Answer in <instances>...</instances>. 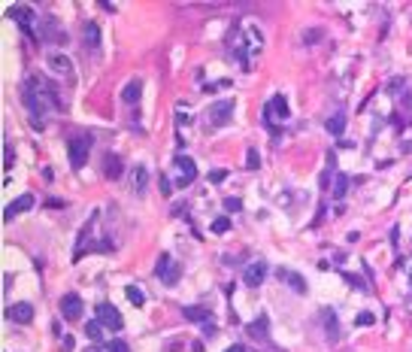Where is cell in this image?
<instances>
[{
  "label": "cell",
  "instance_id": "cell-1",
  "mask_svg": "<svg viewBox=\"0 0 412 352\" xmlns=\"http://www.w3.org/2000/svg\"><path fill=\"white\" fill-rule=\"evenodd\" d=\"M21 94H24V106L30 109V122H33V128H42V115H45V112H49V106H52V94H49V88H42L36 76H27V79H24Z\"/></svg>",
  "mask_w": 412,
  "mask_h": 352
},
{
  "label": "cell",
  "instance_id": "cell-2",
  "mask_svg": "<svg viewBox=\"0 0 412 352\" xmlns=\"http://www.w3.org/2000/svg\"><path fill=\"white\" fill-rule=\"evenodd\" d=\"M173 167H176V185H191L194 179H197V164H194V158H188V155H176V161H173Z\"/></svg>",
  "mask_w": 412,
  "mask_h": 352
},
{
  "label": "cell",
  "instance_id": "cell-3",
  "mask_svg": "<svg viewBox=\"0 0 412 352\" xmlns=\"http://www.w3.org/2000/svg\"><path fill=\"white\" fill-rule=\"evenodd\" d=\"M88 152H91V137H88V134L76 137V140L70 143V167H73V170L85 167V161H88Z\"/></svg>",
  "mask_w": 412,
  "mask_h": 352
},
{
  "label": "cell",
  "instance_id": "cell-4",
  "mask_svg": "<svg viewBox=\"0 0 412 352\" xmlns=\"http://www.w3.org/2000/svg\"><path fill=\"white\" fill-rule=\"evenodd\" d=\"M94 319H100V325H103L106 331H121V328H124L121 313H118L112 304H97V316H94Z\"/></svg>",
  "mask_w": 412,
  "mask_h": 352
},
{
  "label": "cell",
  "instance_id": "cell-5",
  "mask_svg": "<svg viewBox=\"0 0 412 352\" xmlns=\"http://www.w3.org/2000/svg\"><path fill=\"white\" fill-rule=\"evenodd\" d=\"M155 273L161 277V283H167V286H176L179 283V264L164 252L161 258H158V267H155Z\"/></svg>",
  "mask_w": 412,
  "mask_h": 352
},
{
  "label": "cell",
  "instance_id": "cell-6",
  "mask_svg": "<svg viewBox=\"0 0 412 352\" xmlns=\"http://www.w3.org/2000/svg\"><path fill=\"white\" fill-rule=\"evenodd\" d=\"M264 119H267V122H273V119H279V122L291 119V109H288V103H285V97H282V94H276V97L264 106Z\"/></svg>",
  "mask_w": 412,
  "mask_h": 352
},
{
  "label": "cell",
  "instance_id": "cell-7",
  "mask_svg": "<svg viewBox=\"0 0 412 352\" xmlns=\"http://www.w3.org/2000/svg\"><path fill=\"white\" fill-rule=\"evenodd\" d=\"M264 280H267V264H264V261H252V264L243 267V283H246L249 289L261 286Z\"/></svg>",
  "mask_w": 412,
  "mask_h": 352
},
{
  "label": "cell",
  "instance_id": "cell-8",
  "mask_svg": "<svg viewBox=\"0 0 412 352\" xmlns=\"http://www.w3.org/2000/svg\"><path fill=\"white\" fill-rule=\"evenodd\" d=\"M61 316H64L67 322H76V319L82 316V298H79V295H64V298H61Z\"/></svg>",
  "mask_w": 412,
  "mask_h": 352
},
{
  "label": "cell",
  "instance_id": "cell-9",
  "mask_svg": "<svg viewBox=\"0 0 412 352\" xmlns=\"http://www.w3.org/2000/svg\"><path fill=\"white\" fill-rule=\"evenodd\" d=\"M30 207H33V194H30V191H24L21 198H15V201L6 207V219H15L18 213H27Z\"/></svg>",
  "mask_w": 412,
  "mask_h": 352
},
{
  "label": "cell",
  "instance_id": "cell-10",
  "mask_svg": "<svg viewBox=\"0 0 412 352\" xmlns=\"http://www.w3.org/2000/svg\"><path fill=\"white\" fill-rule=\"evenodd\" d=\"M9 319H12V322H18V325H27V322L33 319V307H30L27 301L12 304V307H9Z\"/></svg>",
  "mask_w": 412,
  "mask_h": 352
},
{
  "label": "cell",
  "instance_id": "cell-11",
  "mask_svg": "<svg viewBox=\"0 0 412 352\" xmlns=\"http://www.w3.org/2000/svg\"><path fill=\"white\" fill-rule=\"evenodd\" d=\"M140 97H143V82H140V79H130V82L121 88V100H124V103H136Z\"/></svg>",
  "mask_w": 412,
  "mask_h": 352
},
{
  "label": "cell",
  "instance_id": "cell-12",
  "mask_svg": "<svg viewBox=\"0 0 412 352\" xmlns=\"http://www.w3.org/2000/svg\"><path fill=\"white\" fill-rule=\"evenodd\" d=\"M121 170H124V161H121L118 155H106V158H103V173H106L109 179H118Z\"/></svg>",
  "mask_w": 412,
  "mask_h": 352
},
{
  "label": "cell",
  "instance_id": "cell-13",
  "mask_svg": "<svg viewBox=\"0 0 412 352\" xmlns=\"http://www.w3.org/2000/svg\"><path fill=\"white\" fill-rule=\"evenodd\" d=\"M9 15H12L15 21H21V27H27V36H33V30H30V18H33V12H30L27 6H12V9H9Z\"/></svg>",
  "mask_w": 412,
  "mask_h": 352
},
{
  "label": "cell",
  "instance_id": "cell-14",
  "mask_svg": "<svg viewBox=\"0 0 412 352\" xmlns=\"http://www.w3.org/2000/svg\"><path fill=\"white\" fill-rule=\"evenodd\" d=\"M231 109H234V103H231V100H221V103H215V106H212V112H209V115H212V122L224 125V122L231 119Z\"/></svg>",
  "mask_w": 412,
  "mask_h": 352
},
{
  "label": "cell",
  "instance_id": "cell-15",
  "mask_svg": "<svg viewBox=\"0 0 412 352\" xmlns=\"http://www.w3.org/2000/svg\"><path fill=\"white\" fill-rule=\"evenodd\" d=\"M146 185H149V170L140 164V167H133V191L146 194Z\"/></svg>",
  "mask_w": 412,
  "mask_h": 352
},
{
  "label": "cell",
  "instance_id": "cell-16",
  "mask_svg": "<svg viewBox=\"0 0 412 352\" xmlns=\"http://www.w3.org/2000/svg\"><path fill=\"white\" fill-rule=\"evenodd\" d=\"M85 46L88 49H97L100 46V27L94 21H85Z\"/></svg>",
  "mask_w": 412,
  "mask_h": 352
},
{
  "label": "cell",
  "instance_id": "cell-17",
  "mask_svg": "<svg viewBox=\"0 0 412 352\" xmlns=\"http://www.w3.org/2000/svg\"><path fill=\"white\" fill-rule=\"evenodd\" d=\"M182 316L188 322H209V310H203V307H185Z\"/></svg>",
  "mask_w": 412,
  "mask_h": 352
},
{
  "label": "cell",
  "instance_id": "cell-18",
  "mask_svg": "<svg viewBox=\"0 0 412 352\" xmlns=\"http://www.w3.org/2000/svg\"><path fill=\"white\" fill-rule=\"evenodd\" d=\"M49 67L55 70V73H70L73 67H70V58H64V55H52L49 58Z\"/></svg>",
  "mask_w": 412,
  "mask_h": 352
},
{
  "label": "cell",
  "instance_id": "cell-19",
  "mask_svg": "<svg viewBox=\"0 0 412 352\" xmlns=\"http://www.w3.org/2000/svg\"><path fill=\"white\" fill-rule=\"evenodd\" d=\"M124 295H127V301H130L133 307H143V304H146V295H143L136 286H127V289H124Z\"/></svg>",
  "mask_w": 412,
  "mask_h": 352
},
{
  "label": "cell",
  "instance_id": "cell-20",
  "mask_svg": "<svg viewBox=\"0 0 412 352\" xmlns=\"http://www.w3.org/2000/svg\"><path fill=\"white\" fill-rule=\"evenodd\" d=\"M103 331H106V328L100 325V319H94V322H88V325H85V334H88L91 340H100V337H103Z\"/></svg>",
  "mask_w": 412,
  "mask_h": 352
},
{
  "label": "cell",
  "instance_id": "cell-21",
  "mask_svg": "<svg viewBox=\"0 0 412 352\" xmlns=\"http://www.w3.org/2000/svg\"><path fill=\"white\" fill-rule=\"evenodd\" d=\"M209 231H212V234H227V231H231V219H227V216H218Z\"/></svg>",
  "mask_w": 412,
  "mask_h": 352
},
{
  "label": "cell",
  "instance_id": "cell-22",
  "mask_svg": "<svg viewBox=\"0 0 412 352\" xmlns=\"http://www.w3.org/2000/svg\"><path fill=\"white\" fill-rule=\"evenodd\" d=\"M343 128H346V119H343V115H331V119H328V131H331V134H343Z\"/></svg>",
  "mask_w": 412,
  "mask_h": 352
},
{
  "label": "cell",
  "instance_id": "cell-23",
  "mask_svg": "<svg viewBox=\"0 0 412 352\" xmlns=\"http://www.w3.org/2000/svg\"><path fill=\"white\" fill-rule=\"evenodd\" d=\"M346 182H349V176L340 173V176H337V185H334V198H343V194H346V188H349Z\"/></svg>",
  "mask_w": 412,
  "mask_h": 352
},
{
  "label": "cell",
  "instance_id": "cell-24",
  "mask_svg": "<svg viewBox=\"0 0 412 352\" xmlns=\"http://www.w3.org/2000/svg\"><path fill=\"white\" fill-rule=\"evenodd\" d=\"M285 280H288V286H294V289H297V292H300V295H303V292H306V286H303V283H300V277H297V273H285Z\"/></svg>",
  "mask_w": 412,
  "mask_h": 352
},
{
  "label": "cell",
  "instance_id": "cell-25",
  "mask_svg": "<svg viewBox=\"0 0 412 352\" xmlns=\"http://www.w3.org/2000/svg\"><path fill=\"white\" fill-rule=\"evenodd\" d=\"M106 352H130V349H127L124 340H109V343H106Z\"/></svg>",
  "mask_w": 412,
  "mask_h": 352
},
{
  "label": "cell",
  "instance_id": "cell-26",
  "mask_svg": "<svg viewBox=\"0 0 412 352\" xmlns=\"http://www.w3.org/2000/svg\"><path fill=\"white\" fill-rule=\"evenodd\" d=\"M325 319H328V328H331V331H328V334H331V340H337V322H334V313H331V310H325Z\"/></svg>",
  "mask_w": 412,
  "mask_h": 352
},
{
  "label": "cell",
  "instance_id": "cell-27",
  "mask_svg": "<svg viewBox=\"0 0 412 352\" xmlns=\"http://www.w3.org/2000/svg\"><path fill=\"white\" fill-rule=\"evenodd\" d=\"M246 164H249L252 170H255V167H261V155H258V149H249V161H246Z\"/></svg>",
  "mask_w": 412,
  "mask_h": 352
},
{
  "label": "cell",
  "instance_id": "cell-28",
  "mask_svg": "<svg viewBox=\"0 0 412 352\" xmlns=\"http://www.w3.org/2000/svg\"><path fill=\"white\" fill-rule=\"evenodd\" d=\"M224 207H227L231 213H237V210H243V201H240V198H227V201H224Z\"/></svg>",
  "mask_w": 412,
  "mask_h": 352
},
{
  "label": "cell",
  "instance_id": "cell-29",
  "mask_svg": "<svg viewBox=\"0 0 412 352\" xmlns=\"http://www.w3.org/2000/svg\"><path fill=\"white\" fill-rule=\"evenodd\" d=\"M224 176H227V170H212V173H209V182H221Z\"/></svg>",
  "mask_w": 412,
  "mask_h": 352
},
{
  "label": "cell",
  "instance_id": "cell-30",
  "mask_svg": "<svg viewBox=\"0 0 412 352\" xmlns=\"http://www.w3.org/2000/svg\"><path fill=\"white\" fill-rule=\"evenodd\" d=\"M358 325H373V313H361V316H358Z\"/></svg>",
  "mask_w": 412,
  "mask_h": 352
},
{
  "label": "cell",
  "instance_id": "cell-31",
  "mask_svg": "<svg viewBox=\"0 0 412 352\" xmlns=\"http://www.w3.org/2000/svg\"><path fill=\"white\" fill-rule=\"evenodd\" d=\"M318 40H322V30H309L306 33V43H318Z\"/></svg>",
  "mask_w": 412,
  "mask_h": 352
},
{
  "label": "cell",
  "instance_id": "cell-32",
  "mask_svg": "<svg viewBox=\"0 0 412 352\" xmlns=\"http://www.w3.org/2000/svg\"><path fill=\"white\" fill-rule=\"evenodd\" d=\"M12 161H15V152H12V146H6V167H12Z\"/></svg>",
  "mask_w": 412,
  "mask_h": 352
},
{
  "label": "cell",
  "instance_id": "cell-33",
  "mask_svg": "<svg viewBox=\"0 0 412 352\" xmlns=\"http://www.w3.org/2000/svg\"><path fill=\"white\" fill-rule=\"evenodd\" d=\"M161 191L170 194V179H167V176H161Z\"/></svg>",
  "mask_w": 412,
  "mask_h": 352
},
{
  "label": "cell",
  "instance_id": "cell-34",
  "mask_svg": "<svg viewBox=\"0 0 412 352\" xmlns=\"http://www.w3.org/2000/svg\"><path fill=\"white\" fill-rule=\"evenodd\" d=\"M45 207H52V210H61V207H64V201H45Z\"/></svg>",
  "mask_w": 412,
  "mask_h": 352
},
{
  "label": "cell",
  "instance_id": "cell-35",
  "mask_svg": "<svg viewBox=\"0 0 412 352\" xmlns=\"http://www.w3.org/2000/svg\"><path fill=\"white\" fill-rule=\"evenodd\" d=\"M224 352H246V346H243V343H234V346H227Z\"/></svg>",
  "mask_w": 412,
  "mask_h": 352
},
{
  "label": "cell",
  "instance_id": "cell-36",
  "mask_svg": "<svg viewBox=\"0 0 412 352\" xmlns=\"http://www.w3.org/2000/svg\"><path fill=\"white\" fill-rule=\"evenodd\" d=\"M88 352H100V349H88Z\"/></svg>",
  "mask_w": 412,
  "mask_h": 352
}]
</instances>
